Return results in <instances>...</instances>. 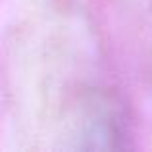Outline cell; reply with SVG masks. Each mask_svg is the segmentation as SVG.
Returning a JSON list of instances; mask_svg holds the SVG:
<instances>
[]
</instances>
